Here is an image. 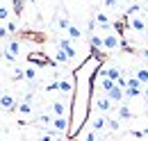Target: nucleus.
<instances>
[{
  "label": "nucleus",
  "mask_w": 148,
  "mask_h": 141,
  "mask_svg": "<svg viewBox=\"0 0 148 141\" xmlns=\"http://www.w3.org/2000/svg\"><path fill=\"white\" fill-rule=\"evenodd\" d=\"M93 62H87L82 68L75 70V98L71 103V137H77L84 121H89L87 112H89V100H91V84H89V75L93 73Z\"/></svg>",
  "instance_id": "f257e3e1"
},
{
  "label": "nucleus",
  "mask_w": 148,
  "mask_h": 141,
  "mask_svg": "<svg viewBox=\"0 0 148 141\" xmlns=\"http://www.w3.org/2000/svg\"><path fill=\"white\" fill-rule=\"evenodd\" d=\"M93 103V109L98 112V114H105V112H110L112 107H114V103H112L107 96H100V93H96V98L91 100Z\"/></svg>",
  "instance_id": "f03ea898"
},
{
  "label": "nucleus",
  "mask_w": 148,
  "mask_h": 141,
  "mask_svg": "<svg viewBox=\"0 0 148 141\" xmlns=\"http://www.w3.org/2000/svg\"><path fill=\"white\" fill-rule=\"evenodd\" d=\"M89 121H91V123H89V125H91V130H93V132H98V134H103V132L107 130V123H110V118H107L105 114H96V116H91Z\"/></svg>",
  "instance_id": "7ed1b4c3"
},
{
  "label": "nucleus",
  "mask_w": 148,
  "mask_h": 141,
  "mask_svg": "<svg viewBox=\"0 0 148 141\" xmlns=\"http://www.w3.org/2000/svg\"><path fill=\"white\" fill-rule=\"evenodd\" d=\"M53 114H55V118H62V116L71 118V105L64 100H53Z\"/></svg>",
  "instance_id": "20e7f679"
},
{
  "label": "nucleus",
  "mask_w": 148,
  "mask_h": 141,
  "mask_svg": "<svg viewBox=\"0 0 148 141\" xmlns=\"http://www.w3.org/2000/svg\"><path fill=\"white\" fill-rule=\"evenodd\" d=\"M71 118H66V116H62V118H55V123H53V130L59 132V134H71V123H69Z\"/></svg>",
  "instance_id": "39448f33"
},
{
  "label": "nucleus",
  "mask_w": 148,
  "mask_h": 141,
  "mask_svg": "<svg viewBox=\"0 0 148 141\" xmlns=\"http://www.w3.org/2000/svg\"><path fill=\"white\" fill-rule=\"evenodd\" d=\"M107 98H110L114 105H123V100H125V89H121L119 84H116V87L107 93Z\"/></svg>",
  "instance_id": "423d86ee"
},
{
  "label": "nucleus",
  "mask_w": 148,
  "mask_h": 141,
  "mask_svg": "<svg viewBox=\"0 0 148 141\" xmlns=\"http://www.w3.org/2000/svg\"><path fill=\"white\" fill-rule=\"evenodd\" d=\"M57 48H59V50H64V53L69 55L71 59L75 57V48H73V41H71L69 36H64V39H59V41H57Z\"/></svg>",
  "instance_id": "0eeeda50"
},
{
  "label": "nucleus",
  "mask_w": 148,
  "mask_h": 141,
  "mask_svg": "<svg viewBox=\"0 0 148 141\" xmlns=\"http://www.w3.org/2000/svg\"><path fill=\"white\" fill-rule=\"evenodd\" d=\"M119 43H121V36H119V34L103 36V48H105V50H116V48H119Z\"/></svg>",
  "instance_id": "6e6552de"
},
{
  "label": "nucleus",
  "mask_w": 148,
  "mask_h": 141,
  "mask_svg": "<svg viewBox=\"0 0 148 141\" xmlns=\"http://www.w3.org/2000/svg\"><path fill=\"white\" fill-rule=\"evenodd\" d=\"M75 89V77H64V80H57V91L59 93H71Z\"/></svg>",
  "instance_id": "1a4fd4ad"
},
{
  "label": "nucleus",
  "mask_w": 148,
  "mask_h": 141,
  "mask_svg": "<svg viewBox=\"0 0 148 141\" xmlns=\"http://www.w3.org/2000/svg\"><path fill=\"white\" fill-rule=\"evenodd\" d=\"M16 98H14V96H9V93H2V96H0V109H9V112H12V109H16Z\"/></svg>",
  "instance_id": "9d476101"
},
{
  "label": "nucleus",
  "mask_w": 148,
  "mask_h": 141,
  "mask_svg": "<svg viewBox=\"0 0 148 141\" xmlns=\"http://www.w3.org/2000/svg\"><path fill=\"white\" fill-rule=\"evenodd\" d=\"M93 23H98L103 30H110V27H112V23H110V18H107V14H105V12H96Z\"/></svg>",
  "instance_id": "9b49d317"
},
{
  "label": "nucleus",
  "mask_w": 148,
  "mask_h": 141,
  "mask_svg": "<svg viewBox=\"0 0 148 141\" xmlns=\"http://www.w3.org/2000/svg\"><path fill=\"white\" fill-rule=\"evenodd\" d=\"M130 30H134V32H144V30H146V21H144L141 16L130 18Z\"/></svg>",
  "instance_id": "f8f14e48"
},
{
  "label": "nucleus",
  "mask_w": 148,
  "mask_h": 141,
  "mask_svg": "<svg viewBox=\"0 0 148 141\" xmlns=\"http://www.w3.org/2000/svg\"><path fill=\"white\" fill-rule=\"evenodd\" d=\"M2 50H7V53H12V55H18L21 53V41H18V39H9L7 46H5Z\"/></svg>",
  "instance_id": "ddd939ff"
},
{
  "label": "nucleus",
  "mask_w": 148,
  "mask_h": 141,
  "mask_svg": "<svg viewBox=\"0 0 148 141\" xmlns=\"http://www.w3.org/2000/svg\"><path fill=\"white\" fill-rule=\"evenodd\" d=\"M66 34H69V39H71V41H80V39H82V30H80V27H75V25H71V27H69V30H66Z\"/></svg>",
  "instance_id": "4468645a"
},
{
  "label": "nucleus",
  "mask_w": 148,
  "mask_h": 141,
  "mask_svg": "<svg viewBox=\"0 0 148 141\" xmlns=\"http://www.w3.org/2000/svg\"><path fill=\"white\" fill-rule=\"evenodd\" d=\"M107 77L110 80H114V82H119L123 75H121V68L119 66H107Z\"/></svg>",
  "instance_id": "2eb2a0df"
},
{
  "label": "nucleus",
  "mask_w": 148,
  "mask_h": 141,
  "mask_svg": "<svg viewBox=\"0 0 148 141\" xmlns=\"http://www.w3.org/2000/svg\"><path fill=\"white\" fill-rule=\"evenodd\" d=\"M37 123L39 125H46V127H48V125H53V123H55V114H48V112H46V114H41Z\"/></svg>",
  "instance_id": "dca6fc26"
},
{
  "label": "nucleus",
  "mask_w": 148,
  "mask_h": 141,
  "mask_svg": "<svg viewBox=\"0 0 148 141\" xmlns=\"http://www.w3.org/2000/svg\"><path fill=\"white\" fill-rule=\"evenodd\" d=\"M77 139H80V141H100V139H98V132H93V130L84 132V134L80 132V134H77Z\"/></svg>",
  "instance_id": "f3484780"
},
{
  "label": "nucleus",
  "mask_w": 148,
  "mask_h": 141,
  "mask_svg": "<svg viewBox=\"0 0 148 141\" xmlns=\"http://www.w3.org/2000/svg\"><path fill=\"white\" fill-rule=\"evenodd\" d=\"M69 62H71V57L64 53V50H59V48H57V53H55V64H69Z\"/></svg>",
  "instance_id": "a211bd4d"
},
{
  "label": "nucleus",
  "mask_w": 148,
  "mask_h": 141,
  "mask_svg": "<svg viewBox=\"0 0 148 141\" xmlns=\"http://www.w3.org/2000/svg\"><path fill=\"white\" fill-rule=\"evenodd\" d=\"M89 43H91V50H98V48H103V36L91 34V36H89Z\"/></svg>",
  "instance_id": "6ab92c4d"
},
{
  "label": "nucleus",
  "mask_w": 148,
  "mask_h": 141,
  "mask_svg": "<svg viewBox=\"0 0 148 141\" xmlns=\"http://www.w3.org/2000/svg\"><path fill=\"white\" fill-rule=\"evenodd\" d=\"M57 27H59V30H64V32H66V30L71 27V21H69V16H66V14L57 18Z\"/></svg>",
  "instance_id": "aec40b11"
},
{
  "label": "nucleus",
  "mask_w": 148,
  "mask_h": 141,
  "mask_svg": "<svg viewBox=\"0 0 148 141\" xmlns=\"http://www.w3.org/2000/svg\"><path fill=\"white\" fill-rule=\"evenodd\" d=\"M141 89L144 87H128L125 89V98H137V96H141Z\"/></svg>",
  "instance_id": "412c9836"
},
{
  "label": "nucleus",
  "mask_w": 148,
  "mask_h": 141,
  "mask_svg": "<svg viewBox=\"0 0 148 141\" xmlns=\"http://www.w3.org/2000/svg\"><path fill=\"white\" fill-rule=\"evenodd\" d=\"M137 80L146 87L148 84V68H137Z\"/></svg>",
  "instance_id": "4be33fe9"
},
{
  "label": "nucleus",
  "mask_w": 148,
  "mask_h": 141,
  "mask_svg": "<svg viewBox=\"0 0 148 141\" xmlns=\"http://www.w3.org/2000/svg\"><path fill=\"white\" fill-rule=\"evenodd\" d=\"M119 118H132V112L128 109V105H119Z\"/></svg>",
  "instance_id": "5701e85b"
},
{
  "label": "nucleus",
  "mask_w": 148,
  "mask_h": 141,
  "mask_svg": "<svg viewBox=\"0 0 148 141\" xmlns=\"http://www.w3.org/2000/svg\"><path fill=\"white\" fill-rule=\"evenodd\" d=\"M16 109H18L21 114H25V116H27V114L32 112V105H30V103H18V107H16Z\"/></svg>",
  "instance_id": "b1692460"
},
{
  "label": "nucleus",
  "mask_w": 148,
  "mask_h": 141,
  "mask_svg": "<svg viewBox=\"0 0 148 141\" xmlns=\"http://www.w3.org/2000/svg\"><path fill=\"white\" fill-rule=\"evenodd\" d=\"M107 130H112V132H119V130H121V121H116V118H110V123H107Z\"/></svg>",
  "instance_id": "393cba45"
},
{
  "label": "nucleus",
  "mask_w": 148,
  "mask_h": 141,
  "mask_svg": "<svg viewBox=\"0 0 148 141\" xmlns=\"http://www.w3.org/2000/svg\"><path fill=\"white\" fill-rule=\"evenodd\" d=\"M34 77H37V70L32 68V66H25V80H30V82H32Z\"/></svg>",
  "instance_id": "a878e982"
},
{
  "label": "nucleus",
  "mask_w": 148,
  "mask_h": 141,
  "mask_svg": "<svg viewBox=\"0 0 148 141\" xmlns=\"http://www.w3.org/2000/svg\"><path fill=\"white\" fill-rule=\"evenodd\" d=\"M112 27H114V32H116V34H119V36H123V27H125L123 23H114Z\"/></svg>",
  "instance_id": "bb28decb"
},
{
  "label": "nucleus",
  "mask_w": 148,
  "mask_h": 141,
  "mask_svg": "<svg viewBox=\"0 0 148 141\" xmlns=\"http://www.w3.org/2000/svg\"><path fill=\"white\" fill-rule=\"evenodd\" d=\"M128 87H144V84H141V82L137 80V75H132V77L128 80Z\"/></svg>",
  "instance_id": "cd10ccee"
},
{
  "label": "nucleus",
  "mask_w": 148,
  "mask_h": 141,
  "mask_svg": "<svg viewBox=\"0 0 148 141\" xmlns=\"http://www.w3.org/2000/svg\"><path fill=\"white\" fill-rule=\"evenodd\" d=\"M0 21H9V9L7 7H0Z\"/></svg>",
  "instance_id": "c85d7f7f"
},
{
  "label": "nucleus",
  "mask_w": 148,
  "mask_h": 141,
  "mask_svg": "<svg viewBox=\"0 0 148 141\" xmlns=\"http://www.w3.org/2000/svg\"><path fill=\"white\" fill-rule=\"evenodd\" d=\"M7 30H9V34H14V32L18 30V25H16L14 21H7Z\"/></svg>",
  "instance_id": "c756f323"
},
{
  "label": "nucleus",
  "mask_w": 148,
  "mask_h": 141,
  "mask_svg": "<svg viewBox=\"0 0 148 141\" xmlns=\"http://www.w3.org/2000/svg\"><path fill=\"white\" fill-rule=\"evenodd\" d=\"M0 39H7V41H9V30H7V25L0 27Z\"/></svg>",
  "instance_id": "7c9ffc66"
},
{
  "label": "nucleus",
  "mask_w": 148,
  "mask_h": 141,
  "mask_svg": "<svg viewBox=\"0 0 148 141\" xmlns=\"http://www.w3.org/2000/svg\"><path fill=\"white\" fill-rule=\"evenodd\" d=\"M21 77H25V68H16L14 70V80H21Z\"/></svg>",
  "instance_id": "2f4dec72"
},
{
  "label": "nucleus",
  "mask_w": 148,
  "mask_h": 141,
  "mask_svg": "<svg viewBox=\"0 0 148 141\" xmlns=\"http://www.w3.org/2000/svg\"><path fill=\"white\" fill-rule=\"evenodd\" d=\"M21 9H23V0H14V12L21 14Z\"/></svg>",
  "instance_id": "473e14b6"
},
{
  "label": "nucleus",
  "mask_w": 148,
  "mask_h": 141,
  "mask_svg": "<svg viewBox=\"0 0 148 141\" xmlns=\"http://www.w3.org/2000/svg\"><path fill=\"white\" fill-rule=\"evenodd\" d=\"M132 137H134V139H141V137H146V132H141V130H132Z\"/></svg>",
  "instance_id": "72a5a7b5"
},
{
  "label": "nucleus",
  "mask_w": 148,
  "mask_h": 141,
  "mask_svg": "<svg viewBox=\"0 0 148 141\" xmlns=\"http://www.w3.org/2000/svg\"><path fill=\"white\" fill-rule=\"evenodd\" d=\"M39 141H53V134H50V132H46V134H41V137H39Z\"/></svg>",
  "instance_id": "f704fd0d"
},
{
  "label": "nucleus",
  "mask_w": 148,
  "mask_h": 141,
  "mask_svg": "<svg viewBox=\"0 0 148 141\" xmlns=\"http://www.w3.org/2000/svg\"><path fill=\"white\" fill-rule=\"evenodd\" d=\"M116 84H119V87H121V89H128V80H125V77H121V80H119Z\"/></svg>",
  "instance_id": "c9c22d12"
},
{
  "label": "nucleus",
  "mask_w": 148,
  "mask_h": 141,
  "mask_svg": "<svg viewBox=\"0 0 148 141\" xmlns=\"http://www.w3.org/2000/svg\"><path fill=\"white\" fill-rule=\"evenodd\" d=\"M103 2H105V7H110V9L116 7V0H103Z\"/></svg>",
  "instance_id": "e433bc0d"
},
{
  "label": "nucleus",
  "mask_w": 148,
  "mask_h": 141,
  "mask_svg": "<svg viewBox=\"0 0 148 141\" xmlns=\"http://www.w3.org/2000/svg\"><path fill=\"white\" fill-rule=\"evenodd\" d=\"M141 55H144V57L148 59V48H144V50H141Z\"/></svg>",
  "instance_id": "4c0bfd02"
},
{
  "label": "nucleus",
  "mask_w": 148,
  "mask_h": 141,
  "mask_svg": "<svg viewBox=\"0 0 148 141\" xmlns=\"http://www.w3.org/2000/svg\"><path fill=\"white\" fill-rule=\"evenodd\" d=\"M144 96H146V100H148V84L144 87Z\"/></svg>",
  "instance_id": "58836bf2"
},
{
  "label": "nucleus",
  "mask_w": 148,
  "mask_h": 141,
  "mask_svg": "<svg viewBox=\"0 0 148 141\" xmlns=\"http://www.w3.org/2000/svg\"><path fill=\"white\" fill-rule=\"evenodd\" d=\"M100 141H110V139H105V137H100Z\"/></svg>",
  "instance_id": "ea45409f"
},
{
  "label": "nucleus",
  "mask_w": 148,
  "mask_h": 141,
  "mask_svg": "<svg viewBox=\"0 0 148 141\" xmlns=\"http://www.w3.org/2000/svg\"><path fill=\"white\" fill-rule=\"evenodd\" d=\"M144 132H146V134H148V125H146V130H144Z\"/></svg>",
  "instance_id": "a19ab883"
},
{
  "label": "nucleus",
  "mask_w": 148,
  "mask_h": 141,
  "mask_svg": "<svg viewBox=\"0 0 148 141\" xmlns=\"http://www.w3.org/2000/svg\"><path fill=\"white\" fill-rule=\"evenodd\" d=\"M146 43H148V32H146Z\"/></svg>",
  "instance_id": "79ce46f5"
},
{
  "label": "nucleus",
  "mask_w": 148,
  "mask_h": 141,
  "mask_svg": "<svg viewBox=\"0 0 148 141\" xmlns=\"http://www.w3.org/2000/svg\"><path fill=\"white\" fill-rule=\"evenodd\" d=\"M119 2H123V0H116V5H119Z\"/></svg>",
  "instance_id": "37998d69"
},
{
  "label": "nucleus",
  "mask_w": 148,
  "mask_h": 141,
  "mask_svg": "<svg viewBox=\"0 0 148 141\" xmlns=\"http://www.w3.org/2000/svg\"><path fill=\"white\" fill-rule=\"evenodd\" d=\"M146 109H148V100H146Z\"/></svg>",
  "instance_id": "c03bdc74"
},
{
  "label": "nucleus",
  "mask_w": 148,
  "mask_h": 141,
  "mask_svg": "<svg viewBox=\"0 0 148 141\" xmlns=\"http://www.w3.org/2000/svg\"><path fill=\"white\" fill-rule=\"evenodd\" d=\"M0 50H2V48H0Z\"/></svg>",
  "instance_id": "a18cd8bd"
}]
</instances>
